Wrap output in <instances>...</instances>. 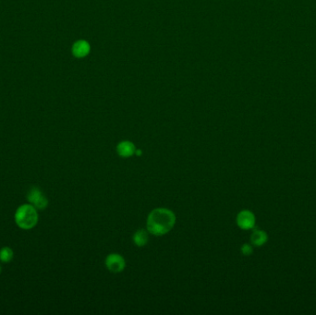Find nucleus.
Wrapping results in <instances>:
<instances>
[{"mask_svg": "<svg viewBox=\"0 0 316 315\" xmlns=\"http://www.w3.org/2000/svg\"><path fill=\"white\" fill-rule=\"evenodd\" d=\"M0 273H1V266H0Z\"/></svg>", "mask_w": 316, "mask_h": 315, "instance_id": "12", "label": "nucleus"}, {"mask_svg": "<svg viewBox=\"0 0 316 315\" xmlns=\"http://www.w3.org/2000/svg\"><path fill=\"white\" fill-rule=\"evenodd\" d=\"M174 213L166 208H158L151 212L147 218V228L150 233L162 236L168 233L175 225Z\"/></svg>", "mask_w": 316, "mask_h": 315, "instance_id": "1", "label": "nucleus"}, {"mask_svg": "<svg viewBox=\"0 0 316 315\" xmlns=\"http://www.w3.org/2000/svg\"><path fill=\"white\" fill-rule=\"evenodd\" d=\"M106 266L109 268L110 272L120 273L124 270L126 264H125V260L123 257L119 254H117V253H113V254L109 255L107 258Z\"/></svg>", "mask_w": 316, "mask_h": 315, "instance_id": "4", "label": "nucleus"}, {"mask_svg": "<svg viewBox=\"0 0 316 315\" xmlns=\"http://www.w3.org/2000/svg\"><path fill=\"white\" fill-rule=\"evenodd\" d=\"M15 221L22 229H32L38 223L37 209L32 205H22L15 213Z\"/></svg>", "mask_w": 316, "mask_h": 315, "instance_id": "2", "label": "nucleus"}, {"mask_svg": "<svg viewBox=\"0 0 316 315\" xmlns=\"http://www.w3.org/2000/svg\"><path fill=\"white\" fill-rule=\"evenodd\" d=\"M241 252L244 255L249 256V255H251L253 252V247L251 246L250 244H244L243 246L241 247Z\"/></svg>", "mask_w": 316, "mask_h": 315, "instance_id": "11", "label": "nucleus"}, {"mask_svg": "<svg viewBox=\"0 0 316 315\" xmlns=\"http://www.w3.org/2000/svg\"><path fill=\"white\" fill-rule=\"evenodd\" d=\"M27 200L31 205L39 210H44L48 205V200L38 188L33 187L31 189L27 194Z\"/></svg>", "mask_w": 316, "mask_h": 315, "instance_id": "3", "label": "nucleus"}, {"mask_svg": "<svg viewBox=\"0 0 316 315\" xmlns=\"http://www.w3.org/2000/svg\"><path fill=\"white\" fill-rule=\"evenodd\" d=\"M13 251L9 247H4L0 250V261L2 263H10L13 259Z\"/></svg>", "mask_w": 316, "mask_h": 315, "instance_id": "10", "label": "nucleus"}, {"mask_svg": "<svg viewBox=\"0 0 316 315\" xmlns=\"http://www.w3.org/2000/svg\"><path fill=\"white\" fill-rule=\"evenodd\" d=\"M268 236L267 232L263 230H255L251 236V241L254 246H263L265 243H267Z\"/></svg>", "mask_w": 316, "mask_h": 315, "instance_id": "8", "label": "nucleus"}, {"mask_svg": "<svg viewBox=\"0 0 316 315\" xmlns=\"http://www.w3.org/2000/svg\"><path fill=\"white\" fill-rule=\"evenodd\" d=\"M117 151H118L120 157H122V158H130L131 156H133L135 154L136 148L131 142L124 141V142L119 143V145L117 147Z\"/></svg>", "mask_w": 316, "mask_h": 315, "instance_id": "7", "label": "nucleus"}, {"mask_svg": "<svg viewBox=\"0 0 316 315\" xmlns=\"http://www.w3.org/2000/svg\"><path fill=\"white\" fill-rule=\"evenodd\" d=\"M148 234L144 229H139L133 236V241L137 246H144L148 242Z\"/></svg>", "mask_w": 316, "mask_h": 315, "instance_id": "9", "label": "nucleus"}, {"mask_svg": "<svg viewBox=\"0 0 316 315\" xmlns=\"http://www.w3.org/2000/svg\"><path fill=\"white\" fill-rule=\"evenodd\" d=\"M72 55L77 59L86 58L91 52V45L88 41L84 39L77 40L71 48Z\"/></svg>", "mask_w": 316, "mask_h": 315, "instance_id": "5", "label": "nucleus"}, {"mask_svg": "<svg viewBox=\"0 0 316 315\" xmlns=\"http://www.w3.org/2000/svg\"><path fill=\"white\" fill-rule=\"evenodd\" d=\"M237 224L241 229H251L255 225V217L251 211H241L237 215Z\"/></svg>", "mask_w": 316, "mask_h": 315, "instance_id": "6", "label": "nucleus"}]
</instances>
